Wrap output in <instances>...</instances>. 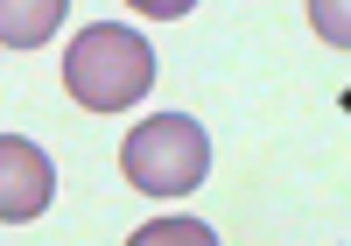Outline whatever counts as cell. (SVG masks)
Here are the masks:
<instances>
[{"label":"cell","instance_id":"5","mask_svg":"<svg viewBox=\"0 0 351 246\" xmlns=\"http://www.w3.org/2000/svg\"><path fill=\"white\" fill-rule=\"evenodd\" d=\"M127 246H218V232L204 219H148Z\"/></svg>","mask_w":351,"mask_h":246},{"label":"cell","instance_id":"4","mask_svg":"<svg viewBox=\"0 0 351 246\" xmlns=\"http://www.w3.org/2000/svg\"><path fill=\"white\" fill-rule=\"evenodd\" d=\"M71 0H0V43L8 49H43L56 36Z\"/></svg>","mask_w":351,"mask_h":246},{"label":"cell","instance_id":"8","mask_svg":"<svg viewBox=\"0 0 351 246\" xmlns=\"http://www.w3.org/2000/svg\"><path fill=\"white\" fill-rule=\"evenodd\" d=\"M344 113H351V91H344Z\"/></svg>","mask_w":351,"mask_h":246},{"label":"cell","instance_id":"6","mask_svg":"<svg viewBox=\"0 0 351 246\" xmlns=\"http://www.w3.org/2000/svg\"><path fill=\"white\" fill-rule=\"evenodd\" d=\"M309 28L330 49H351V0H309Z\"/></svg>","mask_w":351,"mask_h":246},{"label":"cell","instance_id":"3","mask_svg":"<svg viewBox=\"0 0 351 246\" xmlns=\"http://www.w3.org/2000/svg\"><path fill=\"white\" fill-rule=\"evenodd\" d=\"M49 197H56V162L43 155L36 141L8 134V141H0V219L28 225V219L49 211Z\"/></svg>","mask_w":351,"mask_h":246},{"label":"cell","instance_id":"1","mask_svg":"<svg viewBox=\"0 0 351 246\" xmlns=\"http://www.w3.org/2000/svg\"><path fill=\"white\" fill-rule=\"evenodd\" d=\"M64 85L84 113H127L155 85V49L120 21H92V28H77V43L64 56Z\"/></svg>","mask_w":351,"mask_h":246},{"label":"cell","instance_id":"7","mask_svg":"<svg viewBox=\"0 0 351 246\" xmlns=\"http://www.w3.org/2000/svg\"><path fill=\"white\" fill-rule=\"evenodd\" d=\"M127 8H134V14H162V21H183L197 0H127Z\"/></svg>","mask_w":351,"mask_h":246},{"label":"cell","instance_id":"2","mask_svg":"<svg viewBox=\"0 0 351 246\" xmlns=\"http://www.w3.org/2000/svg\"><path fill=\"white\" fill-rule=\"evenodd\" d=\"M120 169H127L134 190H148V197H190L197 183L211 176V134H204L190 113H155V120H141L127 134Z\"/></svg>","mask_w":351,"mask_h":246}]
</instances>
